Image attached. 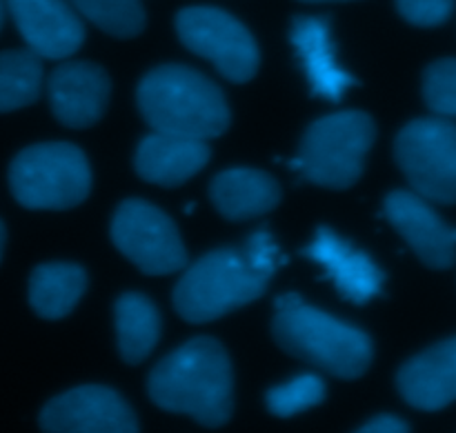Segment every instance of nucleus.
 Segmentation results:
<instances>
[{"label": "nucleus", "mask_w": 456, "mask_h": 433, "mask_svg": "<svg viewBox=\"0 0 456 433\" xmlns=\"http://www.w3.org/2000/svg\"><path fill=\"white\" fill-rule=\"evenodd\" d=\"M147 391L165 412L185 413L212 429L225 425L234 412L230 356L214 338H191L151 369Z\"/></svg>", "instance_id": "nucleus-1"}, {"label": "nucleus", "mask_w": 456, "mask_h": 433, "mask_svg": "<svg viewBox=\"0 0 456 433\" xmlns=\"http://www.w3.org/2000/svg\"><path fill=\"white\" fill-rule=\"evenodd\" d=\"M138 109L154 132L209 140L230 127L221 89L185 65H160L138 84Z\"/></svg>", "instance_id": "nucleus-2"}, {"label": "nucleus", "mask_w": 456, "mask_h": 433, "mask_svg": "<svg viewBox=\"0 0 456 433\" xmlns=\"http://www.w3.org/2000/svg\"><path fill=\"white\" fill-rule=\"evenodd\" d=\"M272 333L285 354L341 381L361 378L372 365L374 349L368 333L305 305V301L276 309Z\"/></svg>", "instance_id": "nucleus-3"}, {"label": "nucleus", "mask_w": 456, "mask_h": 433, "mask_svg": "<svg viewBox=\"0 0 456 433\" xmlns=\"http://www.w3.org/2000/svg\"><path fill=\"white\" fill-rule=\"evenodd\" d=\"M377 138V124L365 111H338L319 118L303 133L292 167L312 185L350 189L363 176L365 156Z\"/></svg>", "instance_id": "nucleus-4"}, {"label": "nucleus", "mask_w": 456, "mask_h": 433, "mask_svg": "<svg viewBox=\"0 0 456 433\" xmlns=\"http://www.w3.org/2000/svg\"><path fill=\"white\" fill-rule=\"evenodd\" d=\"M265 289L267 278L249 267L240 249H216L183 274L174 307L183 320L203 325L258 301Z\"/></svg>", "instance_id": "nucleus-5"}, {"label": "nucleus", "mask_w": 456, "mask_h": 433, "mask_svg": "<svg viewBox=\"0 0 456 433\" xmlns=\"http://www.w3.org/2000/svg\"><path fill=\"white\" fill-rule=\"evenodd\" d=\"M9 187L22 207H78L92 189V169L71 142H43L22 149L9 167Z\"/></svg>", "instance_id": "nucleus-6"}, {"label": "nucleus", "mask_w": 456, "mask_h": 433, "mask_svg": "<svg viewBox=\"0 0 456 433\" xmlns=\"http://www.w3.org/2000/svg\"><path fill=\"white\" fill-rule=\"evenodd\" d=\"M395 156L410 187L430 203H456V123L417 118L395 142Z\"/></svg>", "instance_id": "nucleus-7"}, {"label": "nucleus", "mask_w": 456, "mask_h": 433, "mask_svg": "<svg viewBox=\"0 0 456 433\" xmlns=\"http://www.w3.org/2000/svg\"><path fill=\"white\" fill-rule=\"evenodd\" d=\"M181 43L196 56L212 62L232 83L256 76L261 52L248 27L218 7H185L176 16Z\"/></svg>", "instance_id": "nucleus-8"}, {"label": "nucleus", "mask_w": 456, "mask_h": 433, "mask_svg": "<svg viewBox=\"0 0 456 433\" xmlns=\"http://www.w3.org/2000/svg\"><path fill=\"white\" fill-rule=\"evenodd\" d=\"M111 240L142 274L167 276L187 265V252L172 218L147 200L129 198L111 221Z\"/></svg>", "instance_id": "nucleus-9"}, {"label": "nucleus", "mask_w": 456, "mask_h": 433, "mask_svg": "<svg viewBox=\"0 0 456 433\" xmlns=\"http://www.w3.org/2000/svg\"><path fill=\"white\" fill-rule=\"evenodd\" d=\"M40 429L49 433H134L138 418L110 387L85 385L65 391L45 405Z\"/></svg>", "instance_id": "nucleus-10"}, {"label": "nucleus", "mask_w": 456, "mask_h": 433, "mask_svg": "<svg viewBox=\"0 0 456 433\" xmlns=\"http://www.w3.org/2000/svg\"><path fill=\"white\" fill-rule=\"evenodd\" d=\"M383 213L390 225L403 236L419 261L430 269H448L456 262V227L430 207V200L417 191L396 189L387 194Z\"/></svg>", "instance_id": "nucleus-11"}, {"label": "nucleus", "mask_w": 456, "mask_h": 433, "mask_svg": "<svg viewBox=\"0 0 456 433\" xmlns=\"http://www.w3.org/2000/svg\"><path fill=\"white\" fill-rule=\"evenodd\" d=\"M27 47L40 58L65 60L80 49L85 25L69 0H4Z\"/></svg>", "instance_id": "nucleus-12"}, {"label": "nucleus", "mask_w": 456, "mask_h": 433, "mask_svg": "<svg viewBox=\"0 0 456 433\" xmlns=\"http://www.w3.org/2000/svg\"><path fill=\"white\" fill-rule=\"evenodd\" d=\"M111 80L94 62H65L49 76V107L58 123L71 129L92 127L110 102Z\"/></svg>", "instance_id": "nucleus-13"}, {"label": "nucleus", "mask_w": 456, "mask_h": 433, "mask_svg": "<svg viewBox=\"0 0 456 433\" xmlns=\"http://www.w3.org/2000/svg\"><path fill=\"white\" fill-rule=\"evenodd\" d=\"M301 253L323 267L325 278L332 280L341 298L354 305H365L383 292L386 274L377 262L328 227H319L314 240Z\"/></svg>", "instance_id": "nucleus-14"}, {"label": "nucleus", "mask_w": 456, "mask_h": 433, "mask_svg": "<svg viewBox=\"0 0 456 433\" xmlns=\"http://www.w3.org/2000/svg\"><path fill=\"white\" fill-rule=\"evenodd\" d=\"M396 387L405 403L421 412H439L456 403V336L408 360Z\"/></svg>", "instance_id": "nucleus-15"}, {"label": "nucleus", "mask_w": 456, "mask_h": 433, "mask_svg": "<svg viewBox=\"0 0 456 433\" xmlns=\"http://www.w3.org/2000/svg\"><path fill=\"white\" fill-rule=\"evenodd\" d=\"M294 49L305 67L307 80L314 96L338 102L343 93L354 87L356 78L341 69L334 53L330 18L323 16H297L289 31Z\"/></svg>", "instance_id": "nucleus-16"}, {"label": "nucleus", "mask_w": 456, "mask_h": 433, "mask_svg": "<svg viewBox=\"0 0 456 433\" xmlns=\"http://www.w3.org/2000/svg\"><path fill=\"white\" fill-rule=\"evenodd\" d=\"M212 158L208 140L154 132L136 149V173L160 187H178L194 178Z\"/></svg>", "instance_id": "nucleus-17"}, {"label": "nucleus", "mask_w": 456, "mask_h": 433, "mask_svg": "<svg viewBox=\"0 0 456 433\" xmlns=\"http://www.w3.org/2000/svg\"><path fill=\"white\" fill-rule=\"evenodd\" d=\"M214 207L227 221H252L281 203V187L270 173L234 167L218 173L209 185Z\"/></svg>", "instance_id": "nucleus-18"}, {"label": "nucleus", "mask_w": 456, "mask_h": 433, "mask_svg": "<svg viewBox=\"0 0 456 433\" xmlns=\"http://www.w3.org/2000/svg\"><path fill=\"white\" fill-rule=\"evenodd\" d=\"M87 289V274L71 262L38 265L29 278V305L40 318L58 320L74 311Z\"/></svg>", "instance_id": "nucleus-19"}, {"label": "nucleus", "mask_w": 456, "mask_h": 433, "mask_svg": "<svg viewBox=\"0 0 456 433\" xmlns=\"http://www.w3.org/2000/svg\"><path fill=\"white\" fill-rule=\"evenodd\" d=\"M116 333L118 354L127 365L150 358L160 338V314L142 293H123L116 301Z\"/></svg>", "instance_id": "nucleus-20"}, {"label": "nucleus", "mask_w": 456, "mask_h": 433, "mask_svg": "<svg viewBox=\"0 0 456 433\" xmlns=\"http://www.w3.org/2000/svg\"><path fill=\"white\" fill-rule=\"evenodd\" d=\"M43 87V62L31 49L0 52V114L34 105Z\"/></svg>", "instance_id": "nucleus-21"}, {"label": "nucleus", "mask_w": 456, "mask_h": 433, "mask_svg": "<svg viewBox=\"0 0 456 433\" xmlns=\"http://www.w3.org/2000/svg\"><path fill=\"white\" fill-rule=\"evenodd\" d=\"M69 4L78 16L116 38H134L145 29L147 18L141 0H69Z\"/></svg>", "instance_id": "nucleus-22"}, {"label": "nucleus", "mask_w": 456, "mask_h": 433, "mask_svg": "<svg viewBox=\"0 0 456 433\" xmlns=\"http://www.w3.org/2000/svg\"><path fill=\"white\" fill-rule=\"evenodd\" d=\"M325 400V382L316 373H303L279 387H272L265 394L270 413L279 418H292L297 413L319 407Z\"/></svg>", "instance_id": "nucleus-23"}, {"label": "nucleus", "mask_w": 456, "mask_h": 433, "mask_svg": "<svg viewBox=\"0 0 456 433\" xmlns=\"http://www.w3.org/2000/svg\"><path fill=\"white\" fill-rule=\"evenodd\" d=\"M426 105L441 118H456V58H441L423 74Z\"/></svg>", "instance_id": "nucleus-24"}, {"label": "nucleus", "mask_w": 456, "mask_h": 433, "mask_svg": "<svg viewBox=\"0 0 456 433\" xmlns=\"http://www.w3.org/2000/svg\"><path fill=\"white\" fill-rule=\"evenodd\" d=\"M456 0H396L401 16L417 27H439L452 16Z\"/></svg>", "instance_id": "nucleus-25"}, {"label": "nucleus", "mask_w": 456, "mask_h": 433, "mask_svg": "<svg viewBox=\"0 0 456 433\" xmlns=\"http://www.w3.org/2000/svg\"><path fill=\"white\" fill-rule=\"evenodd\" d=\"M243 253L248 258L249 267L256 274H261L263 278L270 280L274 276V271L279 269V247H276L274 238L267 231H256V234L249 236Z\"/></svg>", "instance_id": "nucleus-26"}, {"label": "nucleus", "mask_w": 456, "mask_h": 433, "mask_svg": "<svg viewBox=\"0 0 456 433\" xmlns=\"http://www.w3.org/2000/svg\"><path fill=\"white\" fill-rule=\"evenodd\" d=\"M359 431L361 433H408L410 425L405 421H401L399 416L383 413V416H377L370 422H365Z\"/></svg>", "instance_id": "nucleus-27"}, {"label": "nucleus", "mask_w": 456, "mask_h": 433, "mask_svg": "<svg viewBox=\"0 0 456 433\" xmlns=\"http://www.w3.org/2000/svg\"><path fill=\"white\" fill-rule=\"evenodd\" d=\"M4 240H7V231H4L3 221H0V258H3V252H4Z\"/></svg>", "instance_id": "nucleus-28"}, {"label": "nucleus", "mask_w": 456, "mask_h": 433, "mask_svg": "<svg viewBox=\"0 0 456 433\" xmlns=\"http://www.w3.org/2000/svg\"><path fill=\"white\" fill-rule=\"evenodd\" d=\"M4 20V0H0V27H3Z\"/></svg>", "instance_id": "nucleus-29"}, {"label": "nucleus", "mask_w": 456, "mask_h": 433, "mask_svg": "<svg viewBox=\"0 0 456 433\" xmlns=\"http://www.w3.org/2000/svg\"><path fill=\"white\" fill-rule=\"evenodd\" d=\"M301 3H341V0H301Z\"/></svg>", "instance_id": "nucleus-30"}]
</instances>
